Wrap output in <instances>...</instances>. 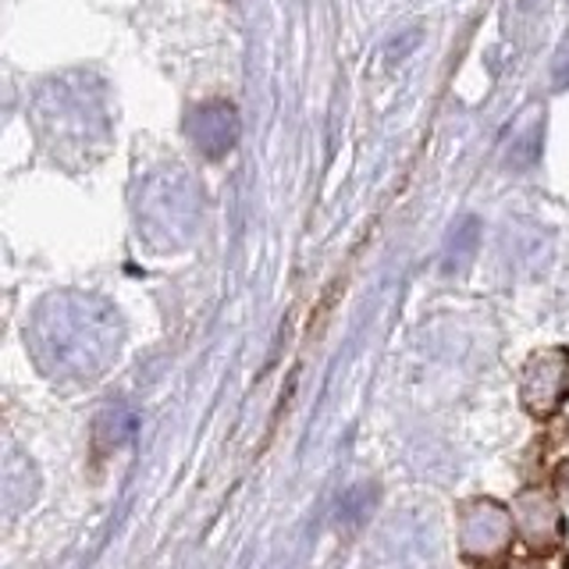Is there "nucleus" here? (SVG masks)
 <instances>
[{"mask_svg": "<svg viewBox=\"0 0 569 569\" xmlns=\"http://www.w3.org/2000/svg\"><path fill=\"white\" fill-rule=\"evenodd\" d=\"M100 299L89 296H64L53 299L50 310L53 317H40V349L53 356V363L61 370H97L111 360L114 346V320L118 313L103 310L100 317H93V310H100Z\"/></svg>", "mask_w": 569, "mask_h": 569, "instance_id": "1", "label": "nucleus"}, {"mask_svg": "<svg viewBox=\"0 0 569 569\" xmlns=\"http://www.w3.org/2000/svg\"><path fill=\"white\" fill-rule=\"evenodd\" d=\"M36 118L43 124V136L50 147H76L79 142H93V129L103 132V107L100 93L86 79H53L43 86L40 100H36Z\"/></svg>", "mask_w": 569, "mask_h": 569, "instance_id": "2", "label": "nucleus"}, {"mask_svg": "<svg viewBox=\"0 0 569 569\" xmlns=\"http://www.w3.org/2000/svg\"><path fill=\"white\" fill-rule=\"evenodd\" d=\"M196 213H200V196L178 168L153 174L139 196V224L157 246H174L178 239H186L196 224Z\"/></svg>", "mask_w": 569, "mask_h": 569, "instance_id": "3", "label": "nucleus"}, {"mask_svg": "<svg viewBox=\"0 0 569 569\" xmlns=\"http://www.w3.org/2000/svg\"><path fill=\"white\" fill-rule=\"evenodd\" d=\"M512 509L491 502V498H477L462 509V556L473 562H498L512 545Z\"/></svg>", "mask_w": 569, "mask_h": 569, "instance_id": "4", "label": "nucleus"}, {"mask_svg": "<svg viewBox=\"0 0 569 569\" xmlns=\"http://www.w3.org/2000/svg\"><path fill=\"white\" fill-rule=\"evenodd\" d=\"M520 399L533 417L559 413L569 399V352L566 349H545L533 352L523 367Z\"/></svg>", "mask_w": 569, "mask_h": 569, "instance_id": "5", "label": "nucleus"}, {"mask_svg": "<svg viewBox=\"0 0 569 569\" xmlns=\"http://www.w3.org/2000/svg\"><path fill=\"white\" fill-rule=\"evenodd\" d=\"M186 132H189L196 150L210 160H218V157L236 150L239 132H242L239 111L228 100H207L186 118Z\"/></svg>", "mask_w": 569, "mask_h": 569, "instance_id": "6", "label": "nucleus"}, {"mask_svg": "<svg viewBox=\"0 0 569 569\" xmlns=\"http://www.w3.org/2000/svg\"><path fill=\"white\" fill-rule=\"evenodd\" d=\"M512 523L533 551H556L562 545V533H566L562 512L541 491H523L520 498H516Z\"/></svg>", "mask_w": 569, "mask_h": 569, "instance_id": "7", "label": "nucleus"}, {"mask_svg": "<svg viewBox=\"0 0 569 569\" xmlns=\"http://www.w3.org/2000/svg\"><path fill=\"white\" fill-rule=\"evenodd\" d=\"M136 435V413L132 409H107L97 420V445L100 449H118Z\"/></svg>", "mask_w": 569, "mask_h": 569, "instance_id": "8", "label": "nucleus"}, {"mask_svg": "<svg viewBox=\"0 0 569 569\" xmlns=\"http://www.w3.org/2000/svg\"><path fill=\"white\" fill-rule=\"evenodd\" d=\"M477 236H480V224L473 218L462 221L456 231H452V246H449V267H459V263H467L473 257V249H477Z\"/></svg>", "mask_w": 569, "mask_h": 569, "instance_id": "9", "label": "nucleus"}, {"mask_svg": "<svg viewBox=\"0 0 569 569\" xmlns=\"http://www.w3.org/2000/svg\"><path fill=\"white\" fill-rule=\"evenodd\" d=\"M551 82H556V89H569V43L559 50L556 64H551Z\"/></svg>", "mask_w": 569, "mask_h": 569, "instance_id": "10", "label": "nucleus"}, {"mask_svg": "<svg viewBox=\"0 0 569 569\" xmlns=\"http://www.w3.org/2000/svg\"><path fill=\"white\" fill-rule=\"evenodd\" d=\"M556 485H559L562 491L569 488V459H566V462H562V467H559V473H556Z\"/></svg>", "mask_w": 569, "mask_h": 569, "instance_id": "11", "label": "nucleus"}, {"mask_svg": "<svg viewBox=\"0 0 569 569\" xmlns=\"http://www.w3.org/2000/svg\"><path fill=\"white\" fill-rule=\"evenodd\" d=\"M520 569H538V566H520Z\"/></svg>", "mask_w": 569, "mask_h": 569, "instance_id": "12", "label": "nucleus"}, {"mask_svg": "<svg viewBox=\"0 0 569 569\" xmlns=\"http://www.w3.org/2000/svg\"><path fill=\"white\" fill-rule=\"evenodd\" d=\"M566 569H569V559H566Z\"/></svg>", "mask_w": 569, "mask_h": 569, "instance_id": "13", "label": "nucleus"}]
</instances>
